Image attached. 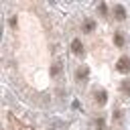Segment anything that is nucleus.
<instances>
[{
    "label": "nucleus",
    "mask_w": 130,
    "mask_h": 130,
    "mask_svg": "<svg viewBox=\"0 0 130 130\" xmlns=\"http://www.w3.org/2000/svg\"><path fill=\"white\" fill-rule=\"evenodd\" d=\"M114 16H116L118 20H124V18H126V10H124V6L116 4V6H114Z\"/></svg>",
    "instance_id": "f03ea898"
},
{
    "label": "nucleus",
    "mask_w": 130,
    "mask_h": 130,
    "mask_svg": "<svg viewBox=\"0 0 130 130\" xmlns=\"http://www.w3.org/2000/svg\"><path fill=\"white\" fill-rule=\"evenodd\" d=\"M106 100H108V93H106V91H104V89H102V91H98V93H95V102H98V104H100V106H104V104H106Z\"/></svg>",
    "instance_id": "20e7f679"
},
{
    "label": "nucleus",
    "mask_w": 130,
    "mask_h": 130,
    "mask_svg": "<svg viewBox=\"0 0 130 130\" xmlns=\"http://www.w3.org/2000/svg\"><path fill=\"white\" fill-rule=\"evenodd\" d=\"M93 28H95V22H93V20H85V22H83V30H85V32H91Z\"/></svg>",
    "instance_id": "39448f33"
},
{
    "label": "nucleus",
    "mask_w": 130,
    "mask_h": 130,
    "mask_svg": "<svg viewBox=\"0 0 130 130\" xmlns=\"http://www.w3.org/2000/svg\"><path fill=\"white\" fill-rule=\"evenodd\" d=\"M77 77L81 79V77H87V69L83 67V69H77Z\"/></svg>",
    "instance_id": "6e6552de"
},
{
    "label": "nucleus",
    "mask_w": 130,
    "mask_h": 130,
    "mask_svg": "<svg viewBox=\"0 0 130 130\" xmlns=\"http://www.w3.org/2000/svg\"><path fill=\"white\" fill-rule=\"evenodd\" d=\"M122 91L124 93H130V79H124L122 81Z\"/></svg>",
    "instance_id": "0eeeda50"
},
{
    "label": "nucleus",
    "mask_w": 130,
    "mask_h": 130,
    "mask_svg": "<svg viewBox=\"0 0 130 130\" xmlns=\"http://www.w3.org/2000/svg\"><path fill=\"white\" fill-rule=\"evenodd\" d=\"M114 43H116L118 47H122V45H124V37H122L120 32H116V35H114Z\"/></svg>",
    "instance_id": "423d86ee"
},
{
    "label": "nucleus",
    "mask_w": 130,
    "mask_h": 130,
    "mask_svg": "<svg viewBox=\"0 0 130 130\" xmlns=\"http://www.w3.org/2000/svg\"><path fill=\"white\" fill-rule=\"evenodd\" d=\"M71 51H73L75 55H79V53L83 51V45H81L79 39H73V41H71Z\"/></svg>",
    "instance_id": "7ed1b4c3"
},
{
    "label": "nucleus",
    "mask_w": 130,
    "mask_h": 130,
    "mask_svg": "<svg viewBox=\"0 0 130 130\" xmlns=\"http://www.w3.org/2000/svg\"><path fill=\"white\" fill-rule=\"evenodd\" d=\"M95 126H98V128H104V120H102V118H100V120H98V122H95Z\"/></svg>",
    "instance_id": "1a4fd4ad"
},
{
    "label": "nucleus",
    "mask_w": 130,
    "mask_h": 130,
    "mask_svg": "<svg viewBox=\"0 0 130 130\" xmlns=\"http://www.w3.org/2000/svg\"><path fill=\"white\" fill-rule=\"evenodd\" d=\"M116 69L120 73H128L130 71V57H120L118 63H116Z\"/></svg>",
    "instance_id": "f257e3e1"
}]
</instances>
